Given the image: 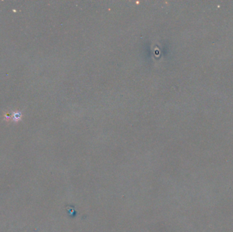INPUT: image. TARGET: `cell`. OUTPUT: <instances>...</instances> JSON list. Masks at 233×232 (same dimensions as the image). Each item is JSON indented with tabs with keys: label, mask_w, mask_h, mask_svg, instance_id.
Segmentation results:
<instances>
[{
	"label": "cell",
	"mask_w": 233,
	"mask_h": 232,
	"mask_svg": "<svg viewBox=\"0 0 233 232\" xmlns=\"http://www.w3.org/2000/svg\"><path fill=\"white\" fill-rule=\"evenodd\" d=\"M11 114V116H10V121H14V122H18L19 121H21L22 118V114L19 112H12Z\"/></svg>",
	"instance_id": "cell-1"
}]
</instances>
